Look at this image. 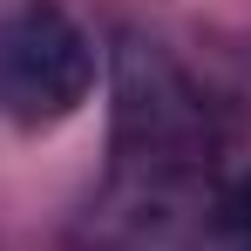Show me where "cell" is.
I'll return each mask as SVG.
<instances>
[{
	"instance_id": "6da1fadb",
	"label": "cell",
	"mask_w": 251,
	"mask_h": 251,
	"mask_svg": "<svg viewBox=\"0 0 251 251\" xmlns=\"http://www.w3.org/2000/svg\"><path fill=\"white\" fill-rule=\"evenodd\" d=\"M210 150L217 129L190 75L163 48L129 41L116 61V210L136 231H176L197 197H210Z\"/></svg>"
},
{
	"instance_id": "7a4b0ae2",
	"label": "cell",
	"mask_w": 251,
	"mask_h": 251,
	"mask_svg": "<svg viewBox=\"0 0 251 251\" xmlns=\"http://www.w3.org/2000/svg\"><path fill=\"white\" fill-rule=\"evenodd\" d=\"M95 95V41L54 0L0 14V116L14 129H54Z\"/></svg>"
},
{
	"instance_id": "3957f363",
	"label": "cell",
	"mask_w": 251,
	"mask_h": 251,
	"mask_svg": "<svg viewBox=\"0 0 251 251\" xmlns=\"http://www.w3.org/2000/svg\"><path fill=\"white\" fill-rule=\"evenodd\" d=\"M217 217H224V238H231V251H251V170L231 183V197L217 204Z\"/></svg>"
}]
</instances>
